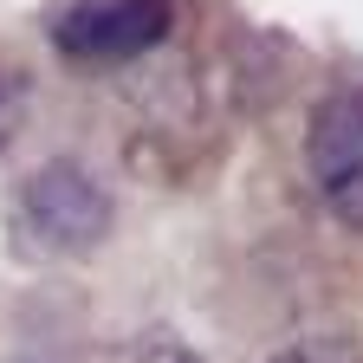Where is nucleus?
<instances>
[{
    "instance_id": "f257e3e1",
    "label": "nucleus",
    "mask_w": 363,
    "mask_h": 363,
    "mask_svg": "<svg viewBox=\"0 0 363 363\" xmlns=\"http://www.w3.org/2000/svg\"><path fill=\"white\" fill-rule=\"evenodd\" d=\"M117 220V201L98 175L72 156H52L39 162L26 182H20V201H13V247L39 253V259H72V253H91L104 247Z\"/></svg>"
},
{
    "instance_id": "f03ea898",
    "label": "nucleus",
    "mask_w": 363,
    "mask_h": 363,
    "mask_svg": "<svg viewBox=\"0 0 363 363\" xmlns=\"http://www.w3.org/2000/svg\"><path fill=\"white\" fill-rule=\"evenodd\" d=\"M45 33L78 65H123L175 33V0H65Z\"/></svg>"
},
{
    "instance_id": "7ed1b4c3",
    "label": "nucleus",
    "mask_w": 363,
    "mask_h": 363,
    "mask_svg": "<svg viewBox=\"0 0 363 363\" xmlns=\"http://www.w3.org/2000/svg\"><path fill=\"white\" fill-rule=\"evenodd\" d=\"M305 169L325 195V208L363 234V84L318 98L305 123Z\"/></svg>"
},
{
    "instance_id": "20e7f679",
    "label": "nucleus",
    "mask_w": 363,
    "mask_h": 363,
    "mask_svg": "<svg viewBox=\"0 0 363 363\" xmlns=\"http://www.w3.org/2000/svg\"><path fill=\"white\" fill-rule=\"evenodd\" d=\"M13 111H20V91H13V78L0 72V150H7V130H13Z\"/></svg>"
},
{
    "instance_id": "39448f33",
    "label": "nucleus",
    "mask_w": 363,
    "mask_h": 363,
    "mask_svg": "<svg viewBox=\"0 0 363 363\" xmlns=\"http://www.w3.org/2000/svg\"><path fill=\"white\" fill-rule=\"evenodd\" d=\"M266 363H325L318 350H279V357H266Z\"/></svg>"
},
{
    "instance_id": "423d86ee",
    "label": "nucleus",
    "mask_w": 363,
    "mask_h": 363,
    "mask_svg": "<svg viewBox=\"0 0 363 363\" xmlns=\"http://www.w3.org/2000/svg\"><path fill=\"white\" fill-rule=\"evenodd\" d=\"M175 363H201V357H175Z\"/></svg>"
}]
</instances>
